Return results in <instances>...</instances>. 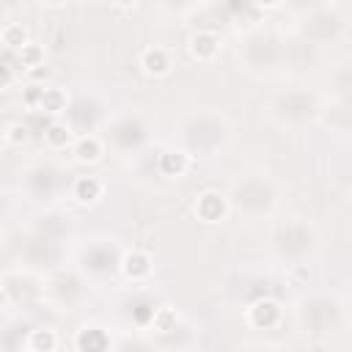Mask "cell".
<instances>
[{"instance_id": "16", "label": "cell", "mask_w": 352, "mask_h": 352, "mask_svg": "<svg viewBox=\"0 0 352 352\" xmlns=\"http://www.w3.org/2000/svg\"><path fill=\"white\" fill-rule=\"evenodd\" d=\"M157 333H168V330H173V324H176V314L170 311V308H154V316H151V322H148Z\"/></svg>"}, {"instance_id": "9", "label": "cell", "mask_w": 352, "mask_h": 352, "mask_svg": "<svg viewBox=\"0 0 352 352\" xmlns=\"http://www.w3.org/2000/svg\"><path fill=\"white\" fill-rule=\"evenodd\" d=\"M0 41L6 52H19L30 38H28V28L22 22H6L0 30Z\"/></svg>"}, {"instance_id": "14", "label": "cell", "mask_w": 352, "mask_h": 352, "mask_svg": "<svg viewBox=\"0 0 352 352\" xmlns=\"http://www.w3.org/2000/svg\"><path fill=\"white\" fill-rule=\"evenodd\" d=\"M58 346V333L55 330H30V338H28V349L30 352H52Z\"/></svg>"}, {"instance_id": "1", "label": "cell", "mask_w": 352, "mask_h": 352, "mask_svg": "<svg viewBox=\"0 0 352 352\" xmlns=\"http://www.w3.org/2000/svg\"><path fill=\"white\" fill-rule=\"evenodd\" d=\"M192 209H195L198 220L214 226V223H223V220H226V214H228V201H226V195L217 192V190H204V192L195 198V206H192Z\"/></svg>"}, {"instance_id": "13", "label": "cell", "mask_w": 352, "mask_h": 352, "mask_svg": "<svg viewBox=\"0 0 352 352\" xmlns=\"http://www.w3.org/2000/svg\"><path fill=\"white\" fill-rule=\"evenodd\" d=\"M16 60H19V66H22V69L36 72L38 66H44V47H41V44H36V41H28V44L16 52Z\"/></svg>"}, {"instance_id": "19", "label": "cell", "mask_w": 352, "mask_h": 352, "mask_svg": "<svg viewBox=\"0 0 352 352\" xmlns=\"http://www.w3.org/2000/svg\"><path fill=\"white\" fill-rule=\"evenodd\" d=\"M258 8H278L280 6V0H253Z\"/></svg>"}, {"instance_id": "3", "label": "cell", "mask_w": 352, "mask_h": 352, "mask_svg": "<svg viewBox=\"0 0 352 352\" xmlns=\"http://www.w3.org/2000/svg\"><path fill=\"white\" fill-rule=\"evenodd\" d=\"M278 319H280V308H278V302L275 300H256L250 308H248V322H250V327H256V330H270V327H275L278 324Z\"/></svg>"}, {"instance_id": "5", "label": "cell", "mask_w": 352, "mask_h": 352, "mask_svg": "<svg viewBox=\"0 0 352 352\" xmlns=\"http://www.w3.org/2000/svg\"><path fill=\"white\" fill-rule=\"evenodd\" d=\"M121 272L126 280H146L151 275V256L146 250H126L121 258Z\"/></svg>"}, {"instance_id": "4", "label": "cell", "mask_w": 352, "mask_h": 352, "mask_svg": "<svg viewBox=\"0 0 352 352\" xmlns=\"http://www.w3.org/2000/svg\"><path fill=\"white\" fill-rule=\"evenodd\" d=\"M170 66H173V60L165 47H148L140 55V69L146 77H165L170 72Z\"/></svg>"}, {"instance_id": "21", "label": "cell", "mask_w": 352, "mask_h": 352, "mask_svg": "<svg viewBox=\"0 0 352 352\" xmlns=\"http://www.w3.org/2000/svg\"><path fill=\"white\" fill-rule=\"evenodd\" d=\"M41 3H50V6H58V3H63V0H41Z\"/></svg>"}, {"instance_id": "15", "label": "cell", "mask_w": 352, "mask_h": 352, "mask_svg": "<svg viewBox=\"0 0 352 352\" xmlns=\"http://www.w3.org/2000/svg\"><path fill=\"white\" fill-rule=\"evenodd\" d=\"M28 138H30V132H28V126H25L22 121H11V124H6V129H3V140H6L8 146H22Z\"/></svg>"}, {"instance_id": "10", "label": "cell", "mask_w": 352, "mask_h": 352, "mask_svg": "<svg viewBox=\"0 0 352 352\" xmlns=\"http://www.w3.org/2000/svg\"><path fill=\"white\" fill-rule=\"evenodd\" d=\"M44 140H47L50 148H66V146H74L77 138H74V132H72L69 124H63V121H50L47 129H44Z\"/></svg>"}, {"instance_id": "20", "label": "cell", "mask_w": 352, "mask_h": 352, "mask_svg": "<svg viewBox=\"0 0 352 352\" xmlns=\"http://www.w3.org/2000/svg\"><path fill=\"white\" fill-rule=\"evenodd\" d=\"M113 3H116L118 8H132V6L138 3V0H113Z\"/></svg>"}, {"instance_id": "11", "label": "cell", "mask_w": 352, "mask_h": 352, "mask_svg": "<svg viewBox=\"0 0 352 352\" xmlns=\"http://www.w3.org/2000/svg\"><path fill=\"white\" fill-rule=\"evenodd\" d=\"M74 346L80 349V352H102V349H107V336H104V330H80L77 333V338H74Z\"/></svg>"}, {"instance_id": "18", "label": "cell", "mask_w": 352, "mask_h": 352, "mask_svg": "<svg viewBox=\"0 0 352 352\" xmlns=\"http://www.w3.org/2000/svg\"><path fill=\"white\" fill-rule=\"evenodd\" d=\"M11 80H14V66L8 63V55H6V63H3V82H0V88L8 91V88H11Z\"/></svg>"}, {"instance_id": "2", "label": "cell", "mask_w": 352, "mask_h": 352, "mask_svg": "<svg viewBox=\"0 0 352 352\" xmlns=\"http://www.w3.org/2000/svg\"><path fill=\"white\" fill-rule=\"evenodd\" d=\"M187 50L195 60H212L220 52V36L214 30H195L187 38Z\"/></svg>"}, {"instance_id": "6", "label": "cell", "mask_w": 352, "mask_h": 352, "mask_svg": "<svg viewBox=\"0 0 352 352\" xmlns=\"http://www.w3.org/2000/svg\"><path fill=\"white\" fill-rule=\"evenodd\" d=\"M190 154L176 148V151H162L160 160H157V168L162 176H170V179H182L187 170H190Z\"/></svg>"}, {"instance_id": "8", "label": "cell", "mask_w": 352, "mask_h": 352, "mask_svg": "<svg viewBox=\"0 0 352 352\" xmlns=\"http://www.w3.org/2000/svg\"><path fill=\"white\" fill-rule=\"evenodd\" d=\"M104 192V184L96 176H80L72 187V195L77 198V204H96Z\"/></svg>"}, {"instance_id": "12", "label": "cell", "mask_w": 352, "mask_h": 352, "mask_svg": "<svg viewBox=\"0 0 352 352\" xmlns=\"http://www.w3.org/2000/svg\"><path fill=\"white\" fill-rule=\"evenodd\" d=\"M66 102H69V96H66V91L63 88H44V94H41V102H38V110L41 113H50V116H58V113H63L66 110Z\"/></svg>"}, {"instance_id": "17", "label": "cell", "mask_w": 352, "mask_h": 352, "mask_svg": "<svg viewBox=\"0 0 352 352\" xmlns=\"http://www.w3.org/2000/svg\"><path fill=\"white\" fill-rule=\"evenodd\" d=\"M41 94H44V88L41 85H30L25 94H22V102L28 104V107H33V110H38V102H41Z\"/></svg>"}, {"instance_id": "7", "label": "cell", "mask_w": 352, "mask_h": 352, "mask_svg": "<svg viewBox=\"0 0 352 352\" xmlns=\"http://www.w3.org/2000/svg\"><path fill=\"white\" fill-rule=\"evenodd\" d=\"M72 151H74V160H77V162H82V165H94V162L102 160V154H104V143H102L96 135H82V138L74 140Z\"/></svg>"}]
</instances>
